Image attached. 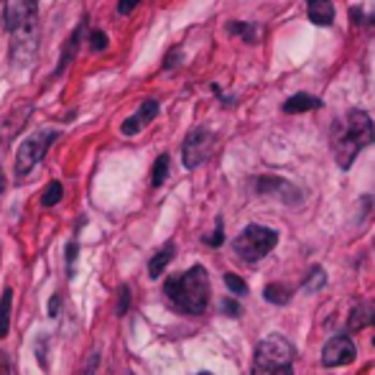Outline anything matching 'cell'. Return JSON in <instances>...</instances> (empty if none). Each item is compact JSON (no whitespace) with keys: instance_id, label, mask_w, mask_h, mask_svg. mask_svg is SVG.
I'll use <instances>...</instances> for the list:
<instances>
[{"instance_id":"cell-15","label":"cell","mask_w":375,"mask_h":375,"mask_svg":"<svg viewBox=\"0 0 375 375\" xmlns=\"http://www.w3.org/2000/svg\"><path fill=\"white\" fill-rule=\"evenodd\" d=\"M11 312H13V291L6 288L0 296V340L11 332Z\"/></svg>"},{"instance_id":"cell-19","label":"cell","mask_w":375,"mask_h":375,"mask_svg":"<svg viewBox=\"0 0 375 375\" xmlns=\"http://www.w3.org/2000/svg\"><path fill=\"white\" fill-rule=\"evenodd\" d=\"M324 283H327V273H324L319 266H314L312 268V273H309V278L304 281V291H307V294H314V291H319Z\"/></svg>"},{"instance_id":"cell-26","label":"cell","mask_w":375,"mask_h":375,"mask_svg":"<svg viewBox=\"0 0 375 375\" xmlns=\"http://www.w3.org/2000/svg\"><path fill=\"white\" fill-rule=\"evenodd\" d=\"M77 250H80V248H77V242L72 240L67 245V276H69V278L74 276V261H77Z\"/></svg>"},{"instance_id":"cell-7","label":"cell","mask_w":375,"mask_h":375,"mask_svg":"<svg viewBox=\"0 0 375 375\" xmlns=\"http://www.w3.org/2000/svg\"><path fill=\"white\" fill-rule=\"evenodd\" d=\"M212 146H214L212 130H207V128H195V130L187 135L184 146H181V161H184V166L197 168L199 164H204V161L209 159V154H212Z\"/></svg>"},{"instance_id":"cell-34","label":"cell","mask_w":375,"mask_h":375,"mask_svg":"<svg viewBox=\"0 0 375 375\" xmlns=\"http://www.w3.org/2000/svg\"><path fill=\"white\" fill-rule=\"evenodd\" d=\"M199 375H212V373H199Z\"/></svg>"},{"instance_id":"cell-16","label":"cell","mask_w":375,"mask_h":375,"mask_svg":"<svg viewBox=\"0 0 375 375\" xmlns=\"http://www.w3.org/2000/svg\"><path fill=\"white\" fill-rule=\"evenodd\" d=\"M64 197V187H61V181H49L47 189H44V195H41V207H56Z\"/></svg>"},{"instance_id":"cell-3","label":"cell","mask_w":375,"mask_h":375,"mask_svg":"<svg viewBox=\"0 0 375 375\" xmlns=\"http://www.w3.org/2000/svg\"><path fill=\"white\" fill-rule=\"evenodd\" d=\"M164 291H166L168 302L174 304L179 312L202 314L209 302V273L204 271V266H192L181 276L168 278Z\"/></svg>"},{"instance_id":"cell-25","label":"cell","mask_w":375,"mask_h":375,"mask_svg":"<svg viewBox=\"0 0 375 375\" xmlns=\"http://www.w3.org/2000/svg\"><path fill=\"white\" fill-rule=\"evenodd\" d=\"M97 365H100V352L92 350V352L87 355V360H85V368H82L80 375H94L97 373Z\"/></svg>"},{"instance_id":"cell-1","label":"cell","mask_w":375,"mask_h":375,"mask_svg":"<svg viewBox=\"0 0 375 375\" xmlns=\"http://www.w3.org/2000/svg\"><path fill=\"white\" fill-rule=\"evenodd\" d=\"M3 18L11 34V64L31 67L39 51V0H6Z\"/></svg>"},{"instance_id":"cell-12","label":"cell","mask_w":375,"mask_h":375,"mask_svg":"<svg viewBox=\"0 0 375 375\" xmlns=\"http://www.w3.org/2000/svg\"><path fill=\"white\" fill-rule=\"evenodd\" d=\"M375 324V304H360L352 309V314L348 319V332H357L362 327Z\"/></svg>"},{"instance_id":"cell-10","label":"cell","mask_w":375,"mask_h":375,"mask_svg":"<svg viewBox=\"0 0 375 375\" xmlns=\"http://www.w3.org/2000/svg\"><path fill=\"white\" fill-rule=\"evenodd\" d=\"M85 31H87V18H82L80 26L74 28L72 36L67 39V44H64V49H61V61H59V67H56V72H54V77H59V74L74 61V56H77V51H80L82 39H85Z\"/></svg>"},{"instance_id":"cell-27","label":"cell","mask_w":375,"mask_h":375,"mask_svg":"<svg viewBox=\"0 0 375 375\" xmlns=\"http://www.w3.org/2000/svg\"><path fill=\"white\" fill-rule=\"evenodd\" d=\"M222 240H225V233H222V220H217V228H214L212 238H207V242L212 245V248H217V245H222Z\"/></svg>"},{"instance_id":"cell-22","label":"cell","mask_w":375,"mask_h":375,"mask_svg":"<svg viewBox=\"0 0 375 375\" xmlns=\"http://www.w3.org/2000/svg\"><path fill=\"white\" fill-rule=\"evenodd\" d=\"M225 286L233 291V294H238V296H242V294H248V283L242 281L240 276H235V273H228L225 276Z\"/></svg>"},{"instance_id":"cell-8","label":"cell","mask_w":375,"mask_h":375,"mask_svg":"<svg viewBox=\"0 0 375 375\" xmlns=\"http://www.w3.org/2000/svg\"><path fill=\"white\" fill-rule=\"evenodd\" d=\"M357 348L355 342L350 340L348 335H337L324 345L321 350V365L324 368H340V365H350L355 360Z\"/></svg>"},{"instance_id":"cell-4","label":"cell","mask_w":375,"mask_h":375,"mask_svg":"<svg viewBox=\"0 0 375 375\" xmlns=\"http://www.w3.org/2000/svg\"><path fill=\"white\" fill-rule=\"evenodd\" d=\"M253 375H294V348L281 335L258 342L253 357Z\"/></svg>"},{"instance_id":"cell-31","label":"cell","mask_w":375,"mask_h":375,"mask_svg":"<svg viewBox=\"0 0 375 375\" xmlns=\"http://www.w3.org/2000/svg\"><path fill=\"white\" fill-rule=\"evenodd\" d=\"M176 59H179V51H171V54H168V59L164 61V67L171 69V67H174V64H176Z\"/></svg>"},{"instance_id":"cell-23","label":"cell","mask_w":375,"mask_h":375,"mask_svg":"<svg viewBox=\"0 0 375 375\" xmlns=\"http://www.w3.org/2000/svg\"><path fill=\"white\" fill-rule=\"evenodd\" d=\"M107 47H110V41L102 31H90V49L92 51H107Z\"/></svg>"},{"instance_id":"cell-9","label":"cell","mask_w":375,"mask_h":375,"mask_svg":"<svg viewBox=\"0 0 375 375\" xmlns=\"http://www.w3.org/2000/svg\"><path fill=\"white\" fill-rule=\"evenodd\" d=\"M255 187H258V192L261 195H276L281 197L286 204H291V202H299L302 199V195L296 192L294 184H288L286 179H278V176H261V179L255 181Z\"/></svg>"},{"instance_id":"cell-20","label":"cell","mask_w":375,"mask_h":375,"mask_svg":"<svg viewBox=\"0 0 375 375\" xmlns=\"http://www.w3.org/2000/svg\"><path fill=\"white\" fill-rule=\"evenodd\" d=\"M156 115H159V102H156V100H143V105L138 107L135 118H138V123H141L143 128H146L148 123L154 121Z\"/></svg>"},{"instance_id":"cell-21","label":"cell","mask_w":375,"mask_h":375,"mask_svg":"<svg viewBox=\"0 0 375 375\" xmlns=\"http://www.w3.org/2000/svg\"><path fill=\"white\" fill-rule=\"evenodd\" d=\"M228 31L230 34H240L245 41H255V31L258 28L250 26V23H228Z\"/></svg>"},{"instance_id":"cell-2","label":"cell","mask_w":375,"mask_h":375,"mask_svg":"<svg viewBox=\"0 0 375 375\" xmlns=\"http://www.w3.org/2000/svg\"><path fill=\"white\" fill-rule=\"evenodd\" d=\"M375 141V125L362 110H350L345 118L332 125L329 143H332V154H335L340 168H350L352 161L357 159L362 148H368Z\"/></svg>"},{"instance_id":"cell-33","label":"cell","mask_w":375,"mask_h":375,"mask_svg":"<svg viewBox=\"0 0 375 375\" xmlns=\"http://www.w3.org/2000/svg\"><path fill=\"white\" fill-rule=\"evenodd\" d=\"M370 23L375 26V8H373V16H370Z\"/></svg>"},{"instance_id":"cell-17","label":"cell","mask_w":375,"mask_h":375,"mask_svg":"<svg viewBox=\"0 0 375 375\" xmlns=\"http://www.w3.org/2000/svg\"><path fill=\"white\" fill-rule=\"evenodd\" d=\"M288 296H291V291L286 286H281V283H268L266 291H263V299L271 304H278V307H283L288 302Z\"/></svg>"},{"instance_id":"cell-32","label":"cell","mask_w":375,"mask_h":375,"mask_svg":"<svg viewBox=\"0 0 375 375\" xmlns=\"http://www.w3.org/2000/svg\"><path fill=\"white\" fill-rule=\"evenodd\" d=\"M3 192H6V176L0 174V197H3Z\"/></svg>"},{"instance_id":"cell-6","label":"cell","mask_w":375,"mask_h":375,"mask_svg":"<svg viewBox=\"0 0 375 375\" xmlns=\"http://www.w3.org/2000/svg\"><path fill=\"white\" fill-rule=\"evenodd\" d=\"M276 242H278V233L276 230L263 228V225H248L233 240V250L242 261L255 263L261 261V258H266L276 248Z\"/></svg>"},{"instance_id":"cell-14","label":"cell","mask_w":375,"mask_h":375,"mask_svg":"<svg viewBox=\"0 0 375 375\" xmlns=\"http://www.w3.org/2000/svg\"><path fill=\"white\" fill-rule=\"evenodd\" d=\"M171 261H174V242H166V245L148 261V276H151V278H159Z\"/></svg>"},{"instance_id":"cell-13","label":"cell","mask_w":375,"mask_h":375,"mask_svg":"<svg viewBox=\"0 0 375 375\" xmlns=\"http://www.w3.org/2000/svg\"><path fill=\"white\" fill-rule=\"evenodd\" d=\"M316 107H321V100L319 97H314V94H307V92H299L294 94L291 100L283 102V113H307V110H316Z\"/></svg>"},{"instance_id":"cell-24","label":"cell","mask_w":375,"mask_h":375,"mask_svg":"<svg viewBox=\"0 0 375 375\" xmlns=\"http://www.w3.org/2000/svg\"><path fill=\"white\" fill-rule=\"evenodd\" d=\"M128 307H130V288H128V286H121V291H118V307H115L118 316L128 314Z\"/></svg>"},{"instance_id":"cell-30","label":"cell","mask_w":375,"mask_h":375,"mask_svg":"<svg viewBox=\"0 0 375 375\" xmlns=\"http://www.w3.org/2000/svg\"><path fill=\"white\" fill-rule=\"evenodd\" d=\"M59 307H61V299L56 294L51 296V299H49V316H56L59 314Z\"/></svg>"},{"instance_id":"cell-5","label":"cell","mask_w":375,"mask_h":375,"mask_svg":"<svg viewBox=\"0 0 375 375\" xmlns=\"http://www.w3.org/2000/svg\"><path fill=\"white\" fill-rule=\"evenodd\" d=\"M56 138H59V130H54V128H41L34 135H28L26 141L18 146V151H16V166H13L16 176L23 179V176L31 174L41 161H44V156L49 154V148L54 146Z\"/></svg>"},{"instance_id":"cell-29","label":"cell","mask_w":375,"mask_h":375,"mask_svg":"<svg viewBox=\"0 0 375 375\" xmlns=\"http://www.w3.org/2000/svg\"><path fill=\"white\" fill-rule=\"evenodd\" d=\"M222 312H225L228 316H240V307H238L235 302H230V299L222 302Z\"/></svg>"},{"instance_id":"cell-11","label":"cell","mask_w":375,"mask_h":375,"mask_svg":"<svg viewBox=\"0 0 375 375\" xmlns=\"http://www.w3.org/2000/svg\"><path fill=\"white\" fill-rule=\"evenodd\" d=\"M307 16L314 26H329L335 20V6L332 0H309Z\"/></svg>"},{"instance_id":"cell-35","label":"cell","mask_w":375,"mask_h":375,"mask_svg":"<svg viewBox=\"0 0 375 375\" xmlns=\"http://www.w3.org/2000/svg\"><path fill=\"white\" fill-rule=\"evenodd\" d=\"M373 345H375V337H373Z\"/></svg>"},{"instance_id":"cell-28","label":"cell","mask_w":375,"mask_h":375,"mask_svg":"<svg viewBox=\"0 0 375 375\" xmlns=\"http://www.w3.org/2000/svg\"><path fill=\"white\" fill-rule=\"evenodd\" d=\"M138 3H141V0H118V13L128 16L135 6H138Z\"/></svg>"},{"instance_id":"cell-18","label":"cell","mask_w":375,"mask_h":375,"mask_svg":"<svg viewBox=\"0 0 375 375\" xmlns=\"http://www.w3.org/2000/svg\"><path fill=\"white\" fill-rule=\"evenodd\" d=\"M168 164H171L168 154H161L159 159H156V164H154V176H151V184H154V187H161V184L166 181V176H168Z\"/></svg>"}]
</instances>
